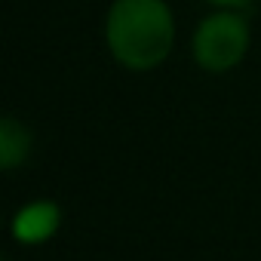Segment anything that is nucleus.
Returning <instances> with one entry per match:
<instances>
[{"label": "nucleus", "mask_w": 261, "mask_h": 261, "mask_svg": "<svg viewBox=\"0 0 261 261\" xmlns=\"http://www.w3.org/2000/svg\"><path fill=\"white\" fill-rule=\"evenodd\" d=\"M101 40L117 68L151 74L175 53V10L169 0H111L101 19Z\"/></svg>", "instance_id": "f257e3e1"}, {"label": "nucleus", "mask_w": 261, "mask_h": 261, "mask_svg": "<svg viewBox=\"0 0 261 261\" xmlns=\"http://www.w3.org/2000/svg\"><path fill=\"white\" fill-rule=\"evenodd\" d=\"M252 49V25L246 10H209L188 37L191 62L212 77L237 71Z\"/></svg>", "instance_id": "f03ea898"}, {"label": "nucleus", "mask_w": 261, "mask_h": 261, "mask_svg": "<svg viewBox=\"0 0 261 261\" xmlns=\"http://www.w3.org/2000/svg\"><path fill=\"white\" fill-rule=\"evenodd\" d=\"M62 227V206L56 200H31L16 209L10 221V233L22 246H43Z\"/></svg>", "instance_id": "7ed1b4c3"}, {"label": "nucleus", "mask_w": 261, "mask_h": 261, "mask_svg": "<svg viewBox=\"0 0 261 261\" xmlns=\"http://www.w3.org/2000/svg\"><path fill=\"white\" fill-rule=\"evenodd\" d=\"M34 154V133L31 126L16 117L7 114L0 120V169L4 172H16L19 166H25Z\"/></svg>", "instance_id": "20e7f679"}, {"label": "nucleus", "mask_w": 261, "mask_h": 261, "mask_svg": "<svg viewBox=\"0 0 261 261\" xmlns=\"http://www.w3.org/2000/svg\"><path fill=\"white\" fill-rule=\"evenodd\" d=\"M209 10H249L255 0H203Z\"/></svg>", "instance_id": "39448f33"}]
</instances>
